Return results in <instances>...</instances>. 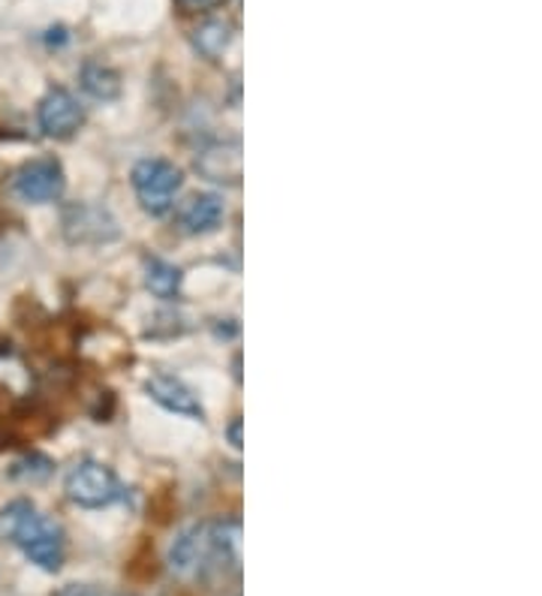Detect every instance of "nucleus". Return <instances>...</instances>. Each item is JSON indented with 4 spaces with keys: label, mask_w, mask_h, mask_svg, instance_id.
<instances>
[{
    "label": "nucleus",
    "mask_w": 542,
    "mask_h": 596,
    "mask_svg": "<svg viewBox=\"0 0 542 596\" xmlns=\"http://www.w3.org/2000/svg\"><path fill=\"white\" fill-rule=\"evenodd\" d=\"M238 561H241V521L236 518L190 527L169 549V570L184 582L236 570Z\"/></svg>",
    "instance_id": "nucleus-1"
},
{
    "label": "nucleus",
    "mask_w": 542,
    "mask_h": 596,
    "mask_svg": "<svg viewBox=\"0 0 542 596\" xmlns=\"http://www.w3.org/2000/svg\"><path fill=\"white\" fill-rule=\"evenodd\" d=\"M0 539H12L46 573H58L64 563V530L31 501H15L0 513Z\"/></svg>",
    "instance_id": "nucleus-2"
},
{
    "label": "nucleus",
    "mask_w": 542,
    "mask_h": 596,
    "mask_svg": "<svg viewBox=\"0 0 542 596\" xmlns=\"http://www.w3.org/2000/svg\"><path fill=\"white\" fill-rule=\"evenodd\" d=\"M133 190L139 196L142 209L160 217L166 211L172 209L176 202V193L184 184V172L178 169L176 164L169 160H160V157H148V160H139L133 166Z\"/></svg>",
    "instance_id": "nucleus-3"
},
{
    "label": "nucleus",
    "mask_w": 542,
    "mask_h": 596,
    "mask_svg": "<svg viewBox=\"0 0 542 596\" xmlns=\"http://www.w3.org/2000/svg\"><path fill=\"white\" fill-rule=\"evenodd\" d=\"M64 492L82 509H103L121 497V482L103 464L97 461H79L64 480Z\"/></svg>",
    "instance_id": "nucleus-4"
},
{
    "label": "nucleus",
    "mask_w": 542,
    "mask_h": 596,
    "mask_svg": "<svg viewBox=\"0 0 542 596\" xmlns=\"http://www.w3.org/2000/svg\"><path fill=\"white\" fill-rule=\"evenodd\" d=\"M64 188H67V176H64V166L52 157H43V160H31L24 164L15 176H12V193L22 199V202H31V205H46V202H55V199L64 196Z\"/></svg>",
    "instance_id": "nucleus-5"
},
{
    "label": "nucleus",
    "mask_w": 542,
    "mask_h": 596,
    "mask_svg": "<svg viewBox=\"0 0 542 596\" xmlns=\"http://www.w3.org/2000/svg\"><path fill=\"white\" fill-rule=\"evenodd\" d=\"M64 235L70 245H103L118 235V223L100 205L76 202L64 211Z\"/></svg>",
    "instance_id": "nucleus-6"
},
{
    "label": "nucleus",
    "mask_w": 542,
    "mask_h": 596,
    "mask_svg": "<svg viewBox=\"0 0 542 596\" xmlns=\"http://www.w3.org/2000/svg\"><path fill=\"white\" fill-rule=\"evenodd\" d=\"M36 121H39L43 136H48V139H70L84 124V109L70 91L52 88V91L43 97L39 109H36Z\"/></svg>",
    "instance_id": "nucleus-7"
},
{
    "label": "nucleus",
    "mask_w": 542,
    "mask_h": 596,
    "mask_svg": "<svg viewBox=\"0 0 542 596\" xmlns=\"http://www.w3.org/2000/svg\"><path fill=\"white\" fill-rule=\"evenodd\" d=\"M196 172L212 184H224V188H236L245 178V151L241 142L224 139L205 145L196 157Z\"/></svg>",
    "instance_id": "nucleus-8"
},
{
    "label": "nucleus",
    "mask_w": 542,
    "mask_h": 596,
    "mask_svg": "<svg viewBox=\"0 0 542 596\" xmlns=\"http://www.w3.org/2000/svg\"><path fill=\"white\" fill-rule=\"evenodd\" d=\"M145 392L151 401H157L160 407L176 413V416H188V419H205L200 397L193 395V389L188 383H181L172 374H154L145 380Z\"/></svg>",
    "instance_id": "nucleus-9"
},
{
    "label": "nucleus",
    "mask_w": 542,
    "mask_h": 596,
    "mask_svg": "<svg viewBox=\"0 0 542 596\" xmlns=\"http://www.w3.org/2000/svg\"><path fill=\"white\" fill-rule=\"evenodd\" d=\"M181 226L188 229L190 235H205L214 233L221 221H224V199L217 193H196L184 202L181 209Z\"/></svg>",
    "instance_id": "nucleus-10"
},
{
    "label": "nucleus",
    "mask_w": 542,
    "mask_h": 596,
    "mask_svg": "<svg viewBox=\"0 0 542 596\" xmlns=\"http://www.w3.org/2000/svg\"><path fill=\"white\" fill-rule=\"evenodd\" d=\"M79 82H82V91L88 97H94V100H115L121 94V76L106 64H100V60H88L79 72Z\"/></svg>",
    "instance_id": "nucleus-11"
},
{
    "label": "nucleus",
    "mask_w": 542,
    "mask_h": 596,
    "mask_svg": "<svg viewBox=\"0 0 542 596\" xmlns=\"http://www.w3.org/2000/svg\"><path fill=\"white\" fill-rule=\"evenodd\" d=\"M233 43V24L221 19H208L193 31V46L200 48L205 58H221Z\"/></svg>",
    "instance_id": "nucleus-12"
},
{
    "label": "nucleus",
    "mask_w": 542,
    "mask_h": 596,
    "mask_svg": "<svg viewBox=\"0 0 542 596\" xmlns=\"http://www.w3.org/2000/svg\"><path fill=\"white\" fill-rule=\"evenodd\" d=\"M145 283L157 299H176L181 290V269L166 259H148L145 262Z\"/></svg>",
    "instance_id": "nucleus-13"
},
{
    "label": "nucleus",
    "mask_w": 542,
    "mask_h": 596,
    "mask_svg": "<svg viewBox=\"0 0 542 596\" xmlns=\"http://www.w3.org/2000/svg\"><path fill=\"white\" fill-rule=\"evenodd\" d=\"M48 473H52V461L43 456H31V458H24V461H19L15 468H12V476L15 480H31V482H39V480H46Z\"/></svg>",
    "instance_id": "nucleus-14"
},
{
    "label": "nucleus",
    "mask_w": 542,
    "mask_h": 596,
    "mask_svg": "<svg viewBox=\"0 0 542 596\" xmlns=\"http://www.w3.org/2000/svg\"><path fill=\"white\" fill-rule=\"evenodd\" d=\"M226 437H229L233 449H241V419H233V425L226 428Z\"/></svg>",
    "instance_id": "nucleus-15"
},
{
    "label": "nucleus",
    "mask_w": 542,
    "mask_h": 596,
    "mask_svg": "<svg viewBox=\"0 0 542 596\" xmlns=\"http://www.w3.org/2000/svg\"><path fill=\"white\" fill-rule=\"evenodd\" d=\"M184 7H190V10H212V7H217V3H224V0H181Z\"/></svg>",
    "instance_id": "nucleus-16"
}]
</instances>
